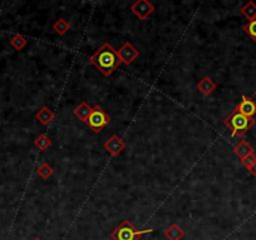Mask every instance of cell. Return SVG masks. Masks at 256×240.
I'll use <instances>...</instances> for the list:
<instances>
[{"label": "cell", "instance_id": "1", "mask_svg": "<svg viewBox=\"0 0 256 240\" xmlns=\"http://www.w3.org/2000/svg\"><path fill=\"white\" fill-rule=\"evenodd\" d=\"M91 64H93L104 76H108L116 70L121 64L118 54L114 50L113 46L108 43H105L98 49L96 53L89 58Z\"/></svg>", "mask_w": 256, "mask_h": 240}, {"label": "cell", "instance_id": "2", "mask_svg": "<svg viewBox=\"0 0 256 240\" xmlns=\"http://www.w3.org/2000/svg\"><path fill=\"white\" fill-rule=\"evenodd\" d=\"M225 124L231 130V136L235 138V136H242L248 133L251 127L255 124V120H254V118H248V116L242 115L235 109L225 120Z\"/></svg>", "mask_w": 256, "mask_h": 240}, {"label": "cell", "instance_id": "3", "mask_svg": "<svg viewBox=\"0 0 256 240\" xmlns=\"http://www.w3.org/2000/svg\"><path fill=\"white\" fill-rule=\"evenodd\" d=\"M154 232V229H143L137 230L133 224L129 220H123L112 232V240H140L145 234Z\"/></svg>", "mask_w": 256, "mask_h": 240}, {"label": "cell", "instance_id": "4", "mask_svg": "<svg viewBox=\"0 0 256 240\" xmlns=\"http://www.w3.org/2000/svg\"><path fill=\"white\" fill-rule=\"evenodd\" d=\"M109 122H111V118L107 115V113L100 105H97V107L92 108V113L89 115L87 124L89 125V128L93 130L94 133H100L103 128L109 124Z\"/></svg>", "mask_w": 256, "mask_h": 240}, {"label": "cell", "instance_id": "5", "mask_svg": "<svg viewBox=\"0 0 256 240\" xmlns=\"http://www.w3.org/2000/svg\"><path fill=\"white\" fill-rule=\"evenodd\" d=\"M131 10L138 19L146 20L154 12V5L148 0H137L131 5Z\"/></svg>", "mask_w": 256, "mask_h": 240}, {"label": "cell", "instance_id": "6", "mask_svg": "<svg viewBox=\"0 0 256 240\" xmlns=\"http://www.w3.org/2000/svg\"><path fill=\"white\" fill-rule=\"evenodd\" d=\"M117 54H118L121 63H123L126 65H131L137 58L140 57V51L137 50L131 43L128 42L123 43V45L121 46L120 50L117 51Z\"/></svg>", "mask_w": 256, "mask_h": 240}, {"label": "cell", "instance_id": "7", "mask_svg": "<svg viewBox=\"0 0 256 240\" xmlns=\"http://www.w3.org/2000/svg\"><path fill=\"white\" fill-rule=\"evenodd\" d=\"M126 143L122 138H120L118 135L113 134L108 140L105 141L103 144V148L107 150V153H109L112 156H118L122 153V150L125 149Z\"/></svg>", "mask_w": 256, "mask_h": 240}, {"label": "cell", "instance_id": "8", "mask_svg": "<svg viewBox=\"0 0 256 240\" xmlns=\"http://www.w3.org/2000/svg\"><path fill=\"white\" fill-rule=\"evenodd\" d=\"M235 109L239 113H241L242 115L248 116V118H254V115L256 114V103L251 98L244 95L242 100L236 105Z\"/></svg>", "mask_w": 256, "mask_h": 240}, {"label": "cell", "instance_id": "9", "mask_svg": "<svg viewBox=\"0 0 256 240\" xmlns=\"http://www.w3.org/2000/svg\"><path fill=\"white\" fill-rule=\"evenodd\" d=\"M35 119L44 127H48L53 120H54V113L49 109L48 107H42L35 114Z\"/></svg>", "mask_w": 256, "mask_h": 240}, {"label": "cell", "instance_id": "10", "mask_svg": "<svg viewBox=\"0 0 256 240\" xmlns=\"http://www.w3.org/2000/svg\"><path fill=\"white\" fill-rule=\"evenodd\" d=\"M163 235L167 240H181L185 237V230L179 224H171L163 232Z\"/></svg>", "mask_w": 256, "mask_h": 240}, {"label": "cell", "instance_id": "11", "mask_svg": "<svg viewBox=\"0 0 256 240\" xmlns=\"http://www.w3.org/2000/svg\"><path fill=\"white\" fill-rule=\"evenodd\" d=\"M92 113V107L88 104V103L82 102L79 105H78L76 109H74L73 114L76 118H78L80 122L87 123L88 122V118Z\"/></svg>", "mask_w": 256, "mask_h": 240}, {"label": "cell", "instance_id": "12", "mask_svg": "<svg viewBox=\"0 0 256 240\" xmlns=\"http://www.w3.org/2000/svg\"><path fill=\"white\" fill-rule=\"evenodd\" d=\"M197 89H199L204 95L208 96L215 91V89H216V84L213 83V80L211 79V78H208V76H204V78L197 83Z\"/></svg>", "mask_w": 256, "mask_h": 240}, {"label": "cell", "instance_id": "13", "mask_svg": "<svg viewBox=\"0 0 256 240\" xmlns=\"http://www.w3.org/2000/svg\"><path fill=\"white\" fill-rule=\"evenodd\" d=\"M233 152H235V154H236V155L239 156L241 160H242V159L246 158V156L250 155V154H254L253 147L249 144L248 141H245V140L240 141L239 144L233 148Z\"/></svg>", "mask_w": 256, "mask_h": 240}, {"label": "cell", "instance_id": "14", "mask_svg": "<svg viewBox=\"0 0 256 240\" xmlns=\"http://www.w3.org/2000/svg\"><path fill=\"white\" fill-rule=\"evenodd\" d=\"M51 144H53V141H51V139L47 134H40L34 140V145L40 152H46L49 147H51Z\"/></svg>", "mask_w": 256, "mask_h": 240}, {"label": "cell", "instance_id": "15", "mask_svg": "<svg viewBox=\"0 0 256 240\" xmlns=\"http://www.w3.org/2000/svg\"><path fill=\"white\" fill-rule=\"evenodd\" d=\"M53 29H54V31L58 35L63 37V35H66L67 31L71 29V23L62 18V19H59L58 22H55V23L53 24Z\"/></svg>", "mask_w": 256, "mask_h": 240}, {"label": "cell", "instance_id": "16", "mask_svg": "<svg viewBox=\"0 0 256 240\" xmlns=\"http://www.w3.org/2000/svg\"><path fill=\"white\" fill-rule=\"evenodd\" d=\"M241 14L250 20L256 19V4L254 1H249L241 8Z\"/></svg>", "mask_w": 256, "mask_h": 240}, {"label": "cell", "instance_id": "17", "mask_svg": "<svg viewBox=\"0 0 256 240\" xmlns=\"http://www.w3.org/2000/svg\"><path fill=\"white\" fill-rule=\"evenodd\" d=\"M53 173H54L53 168H51L48 163H46V161L42 163L37 169L38 176H40V178L44 179V180H48V179L53 175Z\"/></svg>", "mask_w": 256, "mask_h": 240}, {"label": "cell", "instance_id": "18", "mask_svg": "<svg viewBox=\"0 0 256 240\" xmlns=\"http://www.w3.org/2000/svg\"><path fill=\"white\" fill-rule=\"evenodd\" d=\"M9 43H10V45H12L15 50L19 51L26 45L28 40H26L22 34H15L14 37H12V39H10V42Z\"/></svg>", "mask_w": 256, "mask_h": 240}, {"label": "cell", "instance_id": "19", "mask_svg": "<svg viewBox=\"0 0 256 240\" xmlns=\"http://www.w3.org/2000/svg\"><path fill=\"white\" fill-rule=\"evenodd\" d=\"M244 30L246 31V34H248L254 42H256V19L250 20V22L244 26Z\"/></svg>", "mask_w": 256, "mask_h": 240}, {"label": "cell", "instance_id": "20", "mask_svg": "<svg viewBox=\"0 0 256 240\" xmlns=\"http://www.w3.org/2000/svg\"><path fill=\"white\" fill-rule=\"evenodd\" d=\"M241 163L249 169V168H251L256 163V155L255 154H250L249 156H246L245 159H242Z\"/></svg>", "mask_w": 256, "mask_h": 240}, {"label": "cell", "instance_id": "21", "mask_svg": "<svg viewBox=\"0 0 256 240\" xmlns=\"http://www.w3.org/2000/svg\"><path fill=\"white\" fill-rule=\"evenodd\" d=\"M248 170H249V172L251 173V174H253V175H255V176H256V163H255V164L253 165V167L249 168Z\"/></svg>", "mask_w": 256, "mask_h": 240}, {"label": "cell", "instance_id": "22", "mask_svg": "<svg viewBox=\"0 0 256 240\" xmlns=\"http://www.w3.org/2000/svg\"><path fill=\"white\" fill-rule=\"evenodd\" d=\"M33 240H42V239H39V238H35V239H33Z\"/></svg>", "mask_w": 256, "mask_h": 240}]
</instances>
